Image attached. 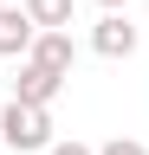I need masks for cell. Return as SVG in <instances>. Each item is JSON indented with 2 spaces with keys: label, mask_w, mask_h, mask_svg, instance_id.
<instances>
[{
  "label": "cell",
  "mask_w": 149,
  "mask_h": 155,
  "mask_svg": "<svg viewBox=\"0 0 149 155\" xmlns=\"http://www.w3.org/2000/svg\"><path fill=\"white\" fill-rule=\"evenodd\" d=\"M97 155H149V142H136V136H110V142H97Z\"/></svg>",
  "instance_id": "obj_7"
},
{
  "label": "cell",
  "mask_w": 149,
  "mask_h": 155,
  "mask_svg": "<svg viewBox=\"0 0 149 155\" xmlns=\"http://www.w3.org/2000/svg\"><path fill=\"white\" fill-rule=\"evenodd\" d=\"M46 155H97V149H91V142H78V136H59Z\"/></svg>",
  "instance_id": "obj_8"
},
{
  "label": "cell",
  "mask_w": 149,
  "mask_h": 155,
  "mask_svg": "<svg viewBox=\"0 0 149 155\" xmlns=\"http://www.w3.org/2000/svg\"><path fill=\"white\" fill-rule=\"evenodd\" d=\"M97 7H104V13H130V0H97Z\"/></svg>",
  "instance_id": "obj_9"
},
{
  "label": "cell",
  "mask_w": 149,
  "mask_h": 155,
  "mask_svg": "<svg viewBox=\"0 0 149 155\" xmlns=\"http://www.w3.org/2000/svg\"><path fill=\"white\" fill-rule=\"evenodd\" d=\"M32 39H39V26L26 19V7H0V58L20 65V58L32 52Z\"/></svg>",
  "instance_id": "obj_4"
},
{
  "label": "cell",
  "mask_w": 149,
  "mask_h": 155,
  "mask_svg": "<svg viewBox=\"0 0 149 155\" xmlns=\"http://www.w3.org/2000/svg\"><path fill=\"white\" fill-rule=\"evenodd\" d=\"M39 32H71V0H20Z\"/></svg>",
  "instance_id": "obj_6"
},
{
  "label": "cell",
  "mask_w": 149,
  "mask_h": 155,
  "mask_svg": "<svg viewBox=\"0 0 149 155\" xmlns=\"http://www.w3.org/2000/svg\"><path fill=\"white\" fill-rule=\"evenodd\" d=\"M136 45H143V32L130 26V13H104L91 26V52L97 58H136Z\"/></svg>",
  "instance_id": "obj_2"
},
{
  "label": "cell",
  "mask_w": 149,
  "mask_h": 155,
  "mask_svg": "<svg viewBox=\"0 0 149 155\" xmlns=\"http://www.w3.org/2000/svg\"><path fill=\"white\" fill-rule=\"evenodd\" d=\"M0 7H7V0H0Z\"/></svg>",
  "instance_id": "obj_10"
},
{
  "label": "cell",
  "mask_w": 149,
  "mask_h": 155,
  "mask_svg": "<svg viewBox=\"0 0 149 155\" xmlns=\"http://www.w3.org/2000/svg\"><path fill=\"white\" fill-rule=\"evenodd\" d=\"M59 91H65L59 71L32 65V58H20V65H13V97H20V104H46V110H52V97H59Z\"/></svg>",
  "instance_id": "obj_3"
},
{
  "label": "cell",
  "mask_w": 149,
  "mask_h": 155,
  "mask_svg": "<svg viewBox=\"0 0 149 155\" xmlns=\"http://www.w3.org/2000/svg\"><path fill=\"white\" fill-rule=\"evenodd\" d=\"M26 58H32V65H46V71H59V78H71V65H78V45H71V32H39Z\"/></svg>",
  "instance_id": "obj_5"
},
{
  "label": "cell",
  "mask_w": 149,
  "mask_h": 155,
  "mask_svg": "<svg viewBox=\"0 0 149 155\" xmlns=\"http://www.w3.org/2000/svg\"><path fill=\"white\" fill-rule=\"evenodd\" d=\"M52 142H59V136H52V110L7 97V110H0V149H13V155H46Z\"/></svg>",
  "instance_id": "obj_1"
}]
</instances>
